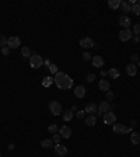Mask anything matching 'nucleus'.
<instances>
[{
    "label": "nucleus",
    "instance_id": "f257e3e1",
    "mask_svg": "<svg viewBox=\"0 0 140 157\" xmlns=\"http://www.w3.org/2000/svg\"><path fill=\"white\" fill-rule=\"evenodd\" d=\"M55 84L60 88V90H70L73 87V79H70L66 73H62V72H57L53 77Z\"/></svg>",
    "mask_w": 140,
    "mask_h": 157
},
{
    "label": "nucleus",
    "instance_id": "f03ea898",
    "mask_svg": "<svg viewBox=\"0 0 140 157\" xmlns=\"http://www.w3.org/2000/svg\"><path fill=\"white\" fill-rule=\"evenodd\" d=\"M42 65H43V60H42V58H41L38 53L31 55V58H30V66H31V67L38 69V67H41Z\"/></svg>",
    "mask_w": 140,
    "mask_h": 157
},
{
    "label": "nucleus",
    "instance_id": "7ed1b4c3",
    "mask_svg": "<svg viewBox=\"0 0 140 157\" xmlns=\"http://www.w3.org/2000/svg\"><path fill=\"white\" fill-rule=\"evenodd\" d=\"M49 111H51L53 115H60V114L63 112V108H62V105L59 104L57 101H51V103H49Z\"/></svg>",
    "mask_w": 140,
    "mask_h": 157
},
{
    "label": "nucleus",
    "instance_id": "20e7f679",
    "mask_svg": "<svg viewBox=\"0 0 140 157\" xmlns=\"http://www.w3.org/2000/svg\"><path fill=\"white\" fill-rule=\"evenodd\" d=\"M20 45H21V39L18 37H10V38H7V46L10 49H16Z\"/></svg>",
    "mask_w": 140,
    "mask_h": 157
},
{
    "label": "nucleus",
    "instance_id": "39448f33",
    "mask_svg": "<svg viewBox=\"0 0 140 157\" xmlns=\"http://www.w3.org/2000/svg\"><path fill=\"white\" fill-rule=\"evenodd\" d=\"M132 37H133V32L130 31L129 28H123L122 31L119 32V38H120V41H123V42L130 41Z\"/></svg>",
    "mask_w": 140,
    "mask_h": 157
},
{
    "label": "nucleus",
    "instance_id": "423d86ee",
    "mask_svg": "<svg viewBox=\"0 0 140 157\" xmlns=\"http://www.w3.org/2000/svg\"><path fill=\"white\" fill-rule=\"evenodd\" d=\"M132 130V128H126L122 124H114V132L118 133V135H123V133H128Z\"/></svg>",
    "mask_w": 140,
    "mask_h": 157
},
{
    "label": "nucleus",
    "instance_id": "0eeeda50",
    "mask_svg": "<svg viewBox=\"0 0 140 157\" xmlns=\"http://www.w3.org/2000/svg\"><path fill=\"white\" fill-rule=\"evenodd\" d=\"M104 124H107V125H114V124H116V116L114 112H105L104 114Z\"/></svg>",
    "mask_w": 140,
    "mask_h": 157
},
{
    "label": "nucleus",
    "instance_id": "6e6552de",
    "mask_svg": "<svg viewBox=\"0 0 140 157\" xmlns=\"http://www.w3.org/2000/svg\"><path fill=\"white\" fill-rule=\"evenodd\" d=\"M84 111H86V112H88L90 115H93V114H94L95 116H99V115H101V114L98 112L97 105L94 104V103H88V104L86 105V109H84Z\"/></svg>",
    "mask_w": 140,
    "mask_h": 157
},
{
    "label": "nucleus",
    "instance_id": "1a4fd4ad",
    "mask_svg": "<svg viewBox=\"0 0 140 157\" xmlns=\"http://www.w3.org/2000/svg\"><path fill=\"white\" fill-rule=\"evenodd\" d=\"M55 153L57 154L59 157H63L67 154V147L63 146V145H60V143H57V145H55Z\"/></svg>",
    "mask_w": 140,
    "mask_h": 157
},
{
    "label": "nucleus",
    "instance_id": "9d476101",
    "mask_svg": "<svg viewBox=\"0 0 140 157\" xmlns=\"http://www.w3.org/2000/svg\"><path fill=\"white\" fill-rule=\"evenodd\" d=\"M59 133H60V136L63 137V139H69V137L72 136V129H70L69 126L63 125L59 129Z\"/></svg>",
    "mask_w": 140,
    "mask_h": 157
},
{
    "label": "nucleus",
    "instance_id": "9b49d317",
    "mask_svg": "<svg viewBox=\"0 0 140 157\" xmlns=\"http://www.w3.org/2000/svg\"><path fill=\"white\" fill-rule=\"evenodd\" d=\"M109 109H112V105H109V103L108 101H102L101 104H99V107H98V112L102 115L104 112H108Z\"/></svg>",
    "mask_w": 140,
    "mask_h": 157
},
{
    "label": "nucleus",
    "instance_id": "f8f14e48",
    "mask_svg": "<svg viewBox=\"0 0 140 157\" xmlns=\"http://www.w3.org/2000/svg\"><path fill=\"white\" fill-rule=\"evenodd\" d=\"M74 95L77 98H83L86 95V87L84 86H77L74 88Z\"/></svg>",
    "mask_w": 140,
    "mask_h": 157
},
{
    "label": "nucleus",
    "instance_id": "ddd939ff",
    "mask_svg": "<svg viewBox=\"0 0 140 157\" xmlns=\"http://www.w3.org/2000/svg\"><path fill=\"white\" fill-rule=\"evenodd\" d=\"M80 45L83 48H93L94 46V41L91 38H83V39H80Z\"/></svg>",
    "mask_w": 140,
    "mask_h": 157
},
{
    "label": "nucleus",
    "instance_id": "4468645a",
    "mask_svg": "<svg viewBox=\"0 0 140 157\" xmlns=\"http://www.w3.org/2000/svg\"><path fill=\"white\" fill-rule=\"evenodd\" d=\"M119 24H120L123 28H128V27L130 25V18L128 17V16H125V14H123V16H120V17H119Z\"/></svg>",
    "mask_w": 140,
    "mask_h": 157
},
{
    "label": "nucleus",
    "instance_id": "2eb2a0df",
    "mask_svg": "<svg viewBox=\"0 0 140 157\" xmlns=\"http://www.w3.org/2000/svg\"><path fill=\"white\" fill-rule=\"evenodd\" d=\"M126 72L129 76H135V74L137 73V66L135 65V63H129L128 66H126Z\"/></svg>",
    "mask_w": 140,
    "mask_h": 157
},
{
    "label": "nucleus",
    "instance_id": "dca6fc26",
    "mask_svg": "<svg viewBox=\"0 0 140 157\" xmlns=\"http://www.w3.org/2000/svg\"><path fill=\"white\" fill-rule=\"evenodd\" d=\"M98 87H99V90H102V91H109V87H111V84H109V82H107V80H99V83H98Z\"/></svg>",
    "mask_w": 140,
    "mask_h": 157
},
{
    "label": "nucleus",
    "instance_id": "f3484780",
    "mask_svg": "<svg viewBox=\"0 0 140 157\" xmlns=\"http://www.w3.org/2000/svg\"><path fill=\"white\" fill-rule=\"evenodd\" d=\"M93 65H94V67H102L104 66V58L102 56H94L93 58Z\"/></svg>",
    "mask_w": 140,
    "mask_h": 157
},
{
    "label": "nucleus",
    "instance_id": "a211bd4d",
    "mask_svg": "<svg viewBox=\"0 0 140 157\" xmlns=\"http://www.w3.org/2000/svg\"><path fill=\"white\" fill-rule=\"evenodd\" d=\"M120 9H122V11H123L125 16H126L128 13L132 11V6H130L129 1H120Z\"/></svg>",
    "mask_w": 140,
    "mask_h": 157
},
{
    "label": "nucleus",
    "instance_id": "6ab92c4d",
    "mask_svg": "<svg viewBox=\"0 0 140 157\" xmlns=\"http://www.w3.org/2000/svg\"><path fill=\"white\" fill-rule=\"evenodd\" d=\"M97 124V116L95 115H88L86 118V125L87 126H95Z\"/></svg>",
    "mask_w": 140,
    "mask_h": 157
},
{
    "label": "nucleus",
    "instance_id": "aec40b11",
    "mask_svg": "<svg viewBox=\"0 0 140 157\" xmlns=\"http://www.w3.org/2000/svg\"><path fill=\"white\" fill-rule=\"evenodd\" d=\"M62 116H63V121L69 122V121H72V118H73V111H72V109L63 111V112H62Z\"/></svg>",
    "mask_w": 140,
    "mask_h": 157
},
{
    "label": "nucleus",
    "instance_id": "412c9836",
    "mask_svg": "<svg viewBox=\"0 0 140 157\" xmlns=\"http://www.w3.org/2000/svg\"><path fill=\"white\" fill-rule=\"evenodd\" d=\"M108 7L112 10H116L118 7H120V0H109L108 1Z\"/></svg>",
    "mask_w": 140,
    "mask_h": 157
},
{
    "label": "nucleus",
    "instance_id": "4be33fe9",
    "mask_svg": "<svg viewBox=\"0 0 140 157\" xmlns=\"http://www.w3.org/2000/svg\"><path fill=\"white\" fill-rule=\"evenodd\" d=\"M53 83H55L53 77H51V76L43 77V80H42V86H43V87H49V86H52Z\"/></svg>",
    "mask_w": 140,
    "mask_h": 157
},
{
    "label": "nucleus",
    "instance_id": "5701e85b",
    "mask_svg": "<svg viewBox=\"0 0 140 157\" xmlns=\"http://www.w3.org/2000/svg\"><path fill=\"white\" fill-rule=\"evenodd\" d=\"M130 142H132L133 145H139L140 143V135L137 132H133V133L130 135Z\"/></svg>",
    "mask_w": 140,
    "mask_h": 157
},
{
    "label": "nucleus",
    "instance_id": "b1692460",
    "mask_svg": "<svg viewBox=\"0 0 140 157\" xmlns=\"http://www.w3.org/2000/svg\"><path fill=\"white\" fill-rule=\"evenodd\" d=\"M108 74L111 76V79H118L119 76H120V73H119V70H118V69H115V67L109 69V70H108Z\"/></svg>",
    "mask_w": 140,
    "mask_h": 157
},
{
    "label": "nucleus",
    "instance_id": "393cba45",
    "mask_svg": "<svg viewBox=\"0 0 140 157\" xmlns=\"http://www.w3.org/2000/svg\"><path fill=\"white\" fill-rule=\"evenodd\" d=\"M41 146L43 149H49V147L53 146V140H51V139H43L42 142H41Z\"/></svg>",
    "mask_w": 140,
    "mask_h": 157
},
{
    "label": "nucleus",
    "instance_id": "a878e982",
    "mask_svg": "<svg viewBox=\"0 0 140 157\" xmlns=\"http://www.w3.org/2000/svg\"><path fill=\"white\" fill-rule=\"evenodd\" d=\"M21 53L24 58H31V49L30 48H27V46H24L21 49Z\"/></svg>",
    "mask_w": 140,
    "mask_h": 157
},
{
    "label": "nucleus",
    "instance_id": "bb28decb",
    "mask_svg": "<svg viewBox=\"0 0 140 157\" xmlns=\"http://www.w3.org/2000/svg\"><path fill=\"white\" fill-rule=\"evenodd\" d=\"M132 13H135L136 16H140V4L139 3H135L132 6Z\"/></svg>",
    "mask_w": 140,
    "mask_h": 157
},
{
    "label": "nucleus",
    "instance_id": "cd10ccee",
    "mask_svg": "<svg viewBox=\"0 0 140 157\" xmlns=\"http://www.w3.org/2000/svg\"><path fill=\"white\" fill-rule=\"evenodd\" d=\"M48 130H49L52 135H55V133L57 132V125H56V124H52V125H49V126H48Z\"/></svg>",
    "mask_w": 140,
    "mask_h": 157
},
{
    "label": "nucleus",
    "instance_id": "c85d7f7f",
    "mask_svg": "<svg viewBox=\"0 0 140 157\" xmlns=\"http://www.w3.org/2000/svg\"><path fill=\"white\" fill-rule=\"evenodd\" d=\"M84 116H86V111H81V109H80V111L76 112V118H77V119H81V118H84Z\"/></svg>",
    "mask_w": 140,
    "mask_h": 157
},
{
    "label": "nucleus",
    "instance_id": "c756f323",
    "mask_svg": "<svg viewBox=\"0 0 140 157\" xmlns=\"http://www.w3.org/2000/svg\"><path fill=\"white\" fill-rule=\"evenodd\" d=\"M94 79H95V74L94 73H88L87 74V82H88V83H93V82H94Z\"/></svg>",
    "mask_w": 140,
    "mask_h": 157
},
{
    "label": "nucleus",
    "instance_id": "7c9ffc66",
    "mask_svg": "<svg viewBox=\"0 0 140 157\" xmlns=\"http://www.w3.org/2000/svg\"><path fill=\"white\" fill-rule=\"evenodd\" d=\"M0 45H1V48L7 45V38L4 35H0Z\"/></svg>",
    "mask_w": 140,
    "mask_h": 157
},
{
    "label": "nucleus",
    "instance_id": "2f4dec72",
    "mask_svg": "<svg viewBox=\"0 0 140 157\" xmlns=\"http://www.w3.org/2000/svg\"><path fill=\"white\" fill-rule=\"evenodd\" d=\"M49 70H51V73H53V74H56L57 72H59V70H57V66H56V65H53V63L49 66Z\"/></svg>",
    "mask_w": 140,
    "mask_h": 157
},
{
    "label": "nucleus",
    "instance_id": "473e14b6",
    "mask_svg": "<svg viewBox=\"0 0 140 157\" xmlns=\"http://www.w3.org/2000/svg\"><path fill=\"white\" fill-rule=\"evenodd\" d=\"M133 34H135V35H139L140 34V24H135V27H133Z\"/></svg>",
    "mask_w": 140,
    "mask_h": 157
},
{
    "label": "nucleus",
    "instance_id": "72a5a7b5",
    "mask_svg": "<svg viewBox=\"0 0 140 157\" xmlns=\"http://www.w3.org/2000/svg\"><path fill=\"white\" fill-rule=\"evenodd\" d=\"M1 53H3L4 56H7V55L10 53V48H9V46H3V48H1Z\"/></svg>",
    "mask_w": 140,
    "mask_h": 157
},
{
    "label": "nucleus",
    "instance_id": "f704fd0d",
    "mask_svg": "<svg viewBox=\"0 0 140 157\" xmlns=\"http://www.w3.org/2000/svg\"><path fill=\"white\" fill-rule=\"evenodd\" d=\"M114 97H115V95H114L112 91H107V101H112V100H114Z\"/></svg>",
    "mask_w": 140,
    "mask_h": 157
},
{
    "label": "nucleus",
    "instance_id": "c9c22d12",
    "mask_svg": "<svg viewBox=\"0 0 140 157\" xmlns=\"http://www.w3.org/2000/svg\"><path fill=\"white\" fill-rule=\"evenodd\" d=\"M60 139H62V136H60V135H56V133H55V135H53V139H52V140H53L55 143L57 145V143L60 142Z\"/></svg>",
    "mask_w": 140,
    "mask_h": 157
},
{
    "label": "nucleus",
    "instance_id": "e433bc0d",
    "mask_svg": "<svg viewBox=\"0 0 140 157\" xmlns=\"http://www.w3.org/2000/svg\"><path fill=\"white\" fill-rule=\"evenodd\" d=\"M83 59H84V60H90V59H91V55L88 52H84L83 53Z\"/></svg>",
    "mask_w": 140,
    "mask_h": 157
},
{
    "label": "nucleus",
    "instance_id": "4c0bfd02",
    "mask_svg": "<svg viewBox=\"0 0 140 157\" xmlns=\"http://www.w3.org/2000/svg\"><path fill=\"white\" fill-rule=\"evenodd\" d=\"M130 59H132V63L137 62V59H139V56H137V53H135V55H132V56H130Z\"/></svg>",
    "mask_w": 140,
    "mask_h": 157
},
{
    "label": "nucleus",
    "instance_id": "58836bf2",
    "mask_svg": "<svg viewBox=\"0 0 140 157\" xmlns=\"http://www.w3.org/2000/svg\"><path fill=\"white\" fill-rule=\"evenodd\" d=\"M43 65H45V66H46V67H49V66H51V65H52V62H51V60H49V59H46V60H43Z\"/></svg>",
    "mask_w": 140,
    "mask_h": 157
},
{
    "label": "nucleus",
    "instance_id": "ea45409f",
    "mask_svg": "<svg viewBox=\"0 0 140 157\" xmlns=\"http://www.w3.org/2000/svg\"><path fill=\"white\" fill-rule=\"evenodd\" d=\"M133 41L136 42V43H137V42L140 41V38H139V35H135V38H133Z\"/></svg>",
    "mask_w": 140,
    "mask_h": 157
},
{
    "label": "nucleus",
    "instance_id": "a19ab883",
    "mask_svg": "<svg viewBox=\"0 0 140 157\" xmlns=\"http://www.w3.org/2000/svg\"><path fill=\"white\" fill-rule=\"evenodd\" d=\"M108 74V72H105V70H101V76H102V77H104V76H107Z\"/></svg>",
    "mask_w": 140,
    "mask_h": 157
},
{
    "label": "nucleus",
    "instance_id": "79ce46f5",
    "mask_svg": "<svg viewBox=\"0 0 140 157\" xmlns=\"http://www.w3.org/2000/svg\"><path fill=\"white\" fill-rule=\"evenodd\" d=\"M9 149H10V150H13V149H14V145H13V143H10V145H9Z\"/></svg>",
    "mask_w": 140,
    "mask_h": 157
},
{
    "label": "nucleus",
    "instance_id": "37998d69",
    "mask_svg": "<svg viewBox=\"0 0 140 157\" xmlns=\"http://www.w3.org/2000/svg\"><path fill=\"white\" fill-rule=\"evenodd\" d=\"M137 66H139V67H140V62H139V63H137Z\"/></svg>",
    "mask_w": 140,
    "mask_h": 157
},
{
    "label": "nucleus",
    "instance_id": "c03bdc74",
    "mask_svg": "<svg viewBox=\"0 0 140 157\" xmlns=\"http://www.w3.org/2000/svg\"><path fill=\"white\" fill-rule=\"evenodd\" d=\"M0 157H1V154H0Z\"/></svg>",
    "mask_w": 140,
    "mask_h": 157
},
{
    "label": "nucleus",
    "instance_id": "a18cd8bd",
    "mask_svg": "<svg viewBox=\"0 0 140 157\" xmlns=\"http://www.w3.org/2000/svg\"><path fill=\"white\" fill-rule=\"evenodd\" d=\"M139 4H140V1H139Z\"/></svg>",
    "mask_w": 140,
    "mask_h": 157
}]
</instances>
